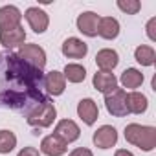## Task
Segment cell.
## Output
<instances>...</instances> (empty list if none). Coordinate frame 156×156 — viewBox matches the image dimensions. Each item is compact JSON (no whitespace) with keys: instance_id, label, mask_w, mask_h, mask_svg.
I'll use <instances>...</instances> for the list:
<instances>
[{"instance_id":"19","label":"cell","mask_w":156,"mask_h":156,"mask_svg":"<svg viewBox=\"0 0 156 156\" xmlns=\"http://www.w3.org/2000/svg\"><path fill=\"white\" fill-rule=\"evenodd\" d=\"M119 81H121L123 88H138V87H141V83H143V73H141L140 70H136V68H127V70L121 73Z\"/></svg>"},{"instance_id":"6","label":"cell","mask_w":156,"mask_h":156,"mask_svg":"<svg viewBox=\"0 0 156 156\" xmlns=\"http://www.w3.org/2000/svg\"><path fill=\"white\" fill-rule=\"evenodd\" d=\"M26 20L30 24V28L35 31V33H44L48 30V24H50V17L46 11H42L41 8H28L26 9Z\"/></svg>"},{"instance_id":"15","label":"cell","mask_w":156,"mask_h":156,"mask_svg":"<svg viewBox=\"0 0 156 156\" xmlns=\"http://www.w3.org/2000/svg\"><path fill=\"white\" fill-rule=\"evenodd\" d=\"M26 41V31L22 26H17L13 30H6V31H0V42L6 48H17L22 46Z\"/></svg>"},{"instance_id":"13","label":"cell","mask_w":156,"mask_h":156,"mask_svg":"<svg viewBox=\"0 0 156 156\" xmlns=\"http://www.w3.org/2000/svg\"><path fill=\"white\" fill-rule=\"evenodd\" d=\"M66 151H68L66 143L61 138H57L55 134H50V136L42 138V141H41V152L46 156H62Z\"/></svg>"},{"instance_id":"7","label":"cell","mask_w":156,"mask_h":156,"mask_svg":"<svg viewBox=\"0 0 156 156\" xmlns=\"http://www.w3.org/2000/svg\"><path fill=\"white\" fill-rule=\"evenodd\" d=\"M92 83H94V88H96L98 92L105 94V96L112 94V92L118 88V79H116V75H114L112 72H101V70L96 72Z\"/></svg>"},{"instance_id":"16","label":"cell","mask_w":156,"mask_h":156,"mask_svg":"<svg viewBox=\"0 0 156 156\" xmlns=\"http://www.w3.org/2000/svg\"><path fill=\"white\" fill-rule=\"evenodd\" d=\"M96 62L98 66L101 68V72H112L118 62H119V55L116 50L112 48H105V50H99L98 55H96Z\"/></svg>"},{"instance_id":"21","label":"cell","mask_w":156,"mask_h":156,"mask_svg":"<svg viewBox=\"0 0 156 156\" xmlns=\"http://www.w3.org/2000/svg\"><path fill=\"white\" fill-rule=\"evenodd\" d=\"M134 59H136L141 66H152L154 61H156V53H154V50H152L151 46L141 44V46H138V48L134 50Z\"/></svg>"},{"instance_id":"17","label":"cell","mask_w":156,"mask_h":156,"mask_svg":"<svg viewBox=\"0 0 156 156\" xmlns=\"http://www.w3.org/2000/svg\"><path fill=\"white\" fill-rule=\"evenodd\" d=\"M98 35L107 39V41L116 39L119 35V22L114 17H101L99 19V28H98Z\"/></svg>"},{"instance_id":"11","label":"cell","mask_w":156,"mask_h":156,"mask_svg":"<svg viewBox=\"0 0 156 156\" xmlns=\"http://www.w3.org/2000/svg\"><path fill=\"white\" fill-rule=\"evenodd\" d=\"M62 53L68 59H83L88 53V46H87V42H83L77 37H68L62 42Z\"/></svg>"},{"instance_id":"10","label":"cell","mask_w":156,"mask_h":156,"mask_svg":"<svg viewBox=\"0 0 156 156\" xmlns=\"http://www.w3.org/2000/svg\"><path fill=\"white\" fill-rule=\"evenodd\" d=\"M55 136L61 138L68 145V143L75 141L77 138L81 136V130H79V127H77L75 121H72V119H61L57 123V127H55Z\"/></svg>"},{"instance_id":"26","label":"cell","mask_w":156,"mask_h":156,"mask_svg":"<svg viewBox=\"0 0 156 156\" xmlns=\"http://www.w3.org/2000/svg\"><path fill=\"white\" fill-rule=\"evenodd\" d=\"M17 156H41V152H39L35 147H24Z\"/></svg>"},{"instance_id":"23","label":"cell","mask_w":156,"mask_h":156,"mask_svg":"<svg viewBox=\"0 0 156 156\" xmlns=\"http://www.w3.org/2000/svg\"><path fill=\"white\" fill-rule=\"evenodd\" d=\"M118 8L127 15H136L141 9V4L138 0H118Z\"/></svg>"},{"instance_id":"1","label":"cell","mask_w":156,"mask_h":156,"mask_svg":"<svg viewBox=\"0 0 156 156\" xmlns=\"http://www.w3.org/2000/svg\"><path fill=\"white\" fill-rule=\"evenodd\" d=\"M125 140L132 145H136L138 149L149 152L156 147V129L149 127V125H138V123H130L125 127Z\"/></svg>"},{"instance_id":"2","label":"cell","mask_w":156,"mask_h":156,"mask_svg":"<svg viewBox=\"0 0 156 156\" xmlns=\"http://www.w3.org/2000/svg\"><path fill=\"white\" fill-rule=\"evenodd\" d=\"M55 116H57L55 105L51 101L44 99L28 114V123L35 129H46L55 121Z\"/></svg>"},{"instance_id":"25","label":"cell","mask_w":156,"mask_h":156,"mask_svg":"<svg viewBox=\"0 0 156 156\" xmlns=\"http://www.w3.org/2000/svg\"><path fill=\"white\" fill-rule=\"evenodd\" d=\"M154 26H156V19H151L147 22V35L151 41H156V31H154Z\"/></svg>"},{"instance_id":"20","label":"cell","mask_w":156,"mask_h":156,"mask_svg":"<svg viewBox=\"0 0 156 156\" xmlns=\"http://www.w3.org/2000/svg\"><path fill=\"white\" fill-rule=\"evenodd\" d=\"M62 75H64V79H68L70 83H83L85 77H87V70H85V66H81V64L72 62V64H66V66H64Z\"/></svg>"},{"instance_id":"4","label":"cell","mask_w":156,"mask_h":156,"mask_svg":"<svg viewBox=\"0 0 156 156\" xmlns=\"http://www.w3.org/2000/svg\"><path fill=\"white\" fill-rule=\"evenodd\" d=\"M105 107L108 110V114L116 116V118H123L129 114L127 110V92L123 88H116L112 94L105 96Z\"/></svg>"},{"instance_id":"8","label":"cell","mask_w":156,"mask_h":156,"mask_svg":"<svg viewBox=\"0 0 156 156\" xmlns=\"http://www.w3.org/2000/svg\"><path fill=\"white\" fill-rule=\"evenodd\" d=\"M94 145L99 149H110L118 141V130L112 125H103L94 132Z\"/></svg>"},{"instance_id":"18","label":"cell","mask_w":156,"mask_h":156,"mask_svg":"<svg viewBox=\"0 0 156 156\" xmlns=\"http://www.w3.org/2000/svg\"><path fill=\"white\" fill-rule=\"evenodd\" d=\"M149 107V101H147V96L141 94V92H129L127 94V110L130 114H143Z\"/></svg>"},{"instance_id":"3","label":"cell","mask_w":156,"mask_h":156,"mask_svg":"<svg viewBox=\"0 0 156 156\" xmlns=\"http://www.w3.org/2000/svg\"><path fill=\"white\" fill-rule=\"evenodd\" d=\"M24 62H28L30 66L37 68L42 72V68L46 66V51L39 46V44H22L19 48V53H17Z\"/></svg>"},{"instance_id":"9","label":"cell","mask_w":156,"mask_h":156,"mask_svg":"<svg viewBox=\"0 0 156 156\" xmlns=\"http://www.w3.org/2000/svg\"><path fill=\"white\" fill-rule=\"evenodd\" d=\"M20 20H22V13L19 8H15V6L0 8V31L13 30V28L20 26Z\"/></svg>"},{"instance_id":"27","label":"cell","mask_w":156,"mask_h":156,"mask_svg":"<svg viewBox=\"0 0 156 156\" xmlns=\"http://www.w3.org/2000/svg\"><path fill=\"white\" fill-rule=\"evenodd\" d=\"M114 156H134L130 151H127V149H119V151H116V154Z\"/></svg>"},{"instance_id":"12","label":"cell","mask_w":156,"mask_h":156,"mask_svg":"<svg viewBox=\"0 0 156 156\" xmlns=\"http://www.w3.org/2000/svg\"><path fill=\"white\" fill-rule=\"evenodd\" d=\"M44 88L50 96H61L66 88V79L62 72H57V70H51L44 75Z\"/></svg>"},{"instance_id":"22","label":"cell","mask_w":156,"mask_h":156,"mask_svg":"<svg viewBox=\"0 0 156 156\" xmlns=\"http://www.w3.org/2000/svg\"><path fill=\"white\" fill-rule=\"evenodd\" d=\"M17 147V136L11 130H0V154H8Z\"/></svg>"},{"instance_id":"24","label":"cell","mask_w":156,"mask_h":156,"mask_svg":"<svg viewBox=\"0 0 156 156\" xmlns=\"http://www.w3.org/2000/svg\"><path fill=\"white\" fill-rule=\"evenodd\" d=\"M68 156H94V154H92V151L87 149V147H77V149H73Z\"/></svg>"},{"instance_id":"14","label":"cell","mask_w":156,"mask_h":156,"mask_svg":"<svg viewBox=\"0 0 156 156\" xmlns=\"http://www.w3.org/2000/svg\"><path fill=\"white\" fill-rule=\"evenodd\" d=\"M77 114H79V118L87 123V125H94L99 118V110H98V105L94 99L90 98H85L79 101V105H77Z\"/></svg>"},{"instance_id":"5","label":"cell","mask_w":156,"mask_h":156,"mask_svg":"<svg viewBox=\"0 0 156 156\" xmlns=\"http://www.w3.org/2000/svg\"><path fill=\"white\" fill-rule=\"evenodd\" d=\"M99 15L94 11H85L77 17V30L87 37H98V28H99Z\"/></svg>"}]
</instances>
